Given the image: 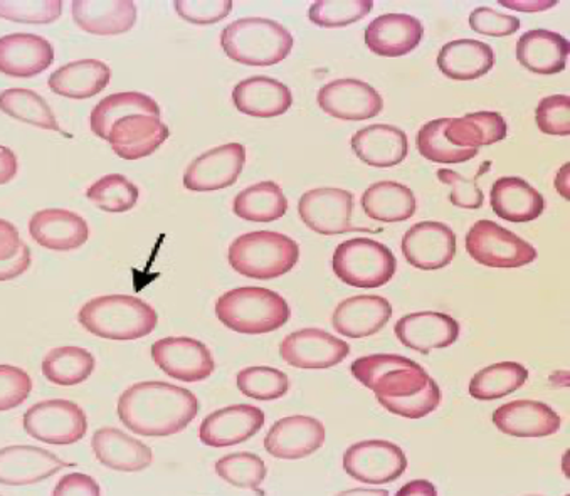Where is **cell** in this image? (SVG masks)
<instances>
[{
    "label": "cell",
    "mask_w": 570,
    "mask_h": 496,
    "mask_svg": "<svg viewBox=\"0 0 570 496\" xmlns=\"http://www.w3.org/2000/svg\"><path fill=\"white\" fill-rule=\"evenodd\" d=\"M351 370L395 416L421 419L440 406V387L420 364L407 357L391 354L362 357L352 364Z\"/></svg>",
    "instance_id": "cell-1"
},
{
    "label": "cell",
    "mask_w": 570,
    "mask_h": 496,
    "mask_svg": "<svg viewBox=\"0 0 570 496\" xmlns=\"http://www.w3.org/2000/svg\"><path fill=\"white\" fill-rule=\"evenodd\" d=\"M199 400L190 390L167 383H138L118 400V417L131 433L145 438H167L196 419Z\"/></svg>",
    "instance_id": "cell-2"
},
{
    "label": "cell",
    "mask_w": 570,
    "mask_h": 496,
    "mask_svg": "<svg viewBox=\"0 0 570 496\" xmlns=\"http://www.w3.org/2000/svg\"><path fill=\"white\" fill-rule=\"evenodd\" d=\"M85 330L108 340H137L157 327V311L137 297L107 295L94 298L78 314Z\"/></svg>",
    "instance_id": "cell-3"
},
{
    "label": "cell",
    "mask_w": 570,
    "mask_h": 496,
    "mask_svg": "<svg viewBox=\"0 0 570 496\" xmlns=\"http://www.w3.org/2000/svg\"><path fill=\"white\" fill-rule=\"evenodd\" d=\"M220 46L233 61L273 66L285 61L293 49L288 29L272 19H237L220 32Z\"/></svg>",
    "instance_id": "cell-4"
},
{
    "label": "cell",
    "mask_w": 570,
    "mask_h": 496,
    "mask_svg": "<svg viewBox=\"0 0 570 496\" xmlns=\"http://www.w3.org/2000/svg\"><path fill=\"white\" fill-rule=\"evenodd\" d=\"M216 315L237 334L259 335L282 328L292 311L282 295L266 288L246 287L224 294L217 300Z\"/></svg>",
    "instance_id": "cell-5"
},
{
    "label": "cell",
    "mask_w": 570,
    "mask_h": 496,
    "mask_svg": "<svg viewBox=\"0 0 570 496\" xmlns=\"http://www.w3.org/2000/svg\"><path fill=\"white\" fill-rule=\"evenodd\" d=\"M298 259V245L288 236L273 231L239 236L229 248V265L246 278H279L292 271Z\"/></svg>",
    "instance_id": "cell-6"
},
{
    "label": "cell",
    "mask_w": 570,
    "mask_h": 496,
    "mask_svg": "<svg viewBox=\"0 0 570 496\" xmlns=\"http://www.w3.org/2000/svg\"><path fill=\"white\" fill-rule=\"evenodd\" d=\"M335 275L355 288H381L391 281L397 261L387 246L374 239L355 238L342 242L334 252Z\"/></svg>",
    "instance_id": "cell-7"
},
{
    "label": "cell",
    "mask_w": 570,
    "mask_h": 496,
    "mask_svg": "<svg viewBox=\"0 0 570 496\" xmlns=\"http://www.w3.org/2000/svg\"><path fill=\"white\" fill-rule=\"evenodd\" d=\"M24 429L46 445H75L87 436V414L71 400H45L24 414Z\"/></svg>",
    "instance_id": "cell-8"
},
{
    "label": "cell",
    "mask_w": 570,
    "mask_h": 496,
    "mask_svg": "<svg viewBox=\"0 0 570 496\" xmlns=\"http://www.w3.org/2000/svg\"><path fill=\"white\" fill-rule=\"evenodd\" d=\"M466 251L490 268H520L535 261L532 245L492 221H478L466 235Z\"/></svg>",
    "instance_id": "cell-9"
},
{
    "label": "cell",
    "mask_w": 570,
    "mask_h": 496,
    "mask_svg": "<svg viewBox=\"0 0 570 496\" xmlns=\"http://www.w3.org/2000/svg\"><path fill=\"white\" fill-rule=\"evenodd\" d=\"M151 357L158 369L183 383H200L216 369L209 348L189 337L160 338L151 345Z\"/></svg>",
    "instance_id": "cell-10"
},
{
    "label": "cell",
    "mask_w": 570,
    "mask_h": 496,
    "mask_svg": "<svg viewBox=\"0 0 570 496\" xmlns=\"http://www.w3.org/2000/svg\"><path fill=\"white\" fill-rule=\"evenodd\" d=\"M279 354L286 364L296 369L322 370L344 363L351 347L327 331L303 328L282 341Z\"/></svg>",
    "instance_id": "cell-11"
},
{
    "label": "cell",
    "mask_w": 570,
    "mask_h": 496,
    "mask_svg": "<svg viewBox=\"0 0 570 496\" xmlns=\"http://www.w3.org/2000/svg\"><path fill=\"white\" fill-rule=\"evenodd\" d=\"M344 468L352 478L368 485L395 482L407 469V458L389 442H362L345 452Z\"/></svg>",
    "instance_id": "cell-12"
},
{
    "label": "cell",
    "mask_w": 570,
    "mask_h": 496,
    "mask_svg": "<svg viewBox=\"0 0 570 496\" xmlns=\"http://www.w3.org/2000/svg\"><path fill=\"white\" fill-rule=\"evenodd\" d=\"M298 212L306 228L322 236L345 235L352 231L354 196L348 190L313 189L303 194Z\"/></svg>",
    "instance_id": "cell-13"
},
{
    "label": "cell",
    "mask_w": 570,
    "mask_h": 496,
    "mask_svg": "<svg viewBox=\"0 0 570 496\" xmlns=\"http://www.w3.org/2000/svg\"><path fill=\"white\" fill-rule=\"evenodd\" d=\"M246 163L243 143H226L197 157L184 173V187L194 192H213L234 186Z\"/></svg>",
    "instance_id": "cell-14"
},
{
    "label": "cell",
    "mask_w": 570,
    "mask_h": 496,
    "mask_svg": "<svg viewBox=\"0 0 570 496\" xmlns=\"http://www.w3.org/2000/svg\"><path fill=\"white\" fill-rule=\"evenodd\" d=\"M318 107L338 120L362 121L377 117L384 108L381 95L361 80H335L320 88Z\"/></svg>",
    "instance_id": "cell-15"
},
{
    "label": "cell",
    "mask_w": 570,
    "mask_h": 496,
    "mask_svg": "<svg viewBox=\"0 0 570 496\" xmlns=\"http://www.w3.org/2000/svg\"><path fill=\"white\" fill-rule=\"evenodd\" d=\"M265 413L248 404L224 407L209 414L200 424V442L210 448H229L248 442L262 431Z\"/></svg>",
    "instance_id": "cell-16"
},
{
    "label": "cell",
    "mask_w": 570,
    "mask_h": 496,
    "mask_svg": "<svg viewBox=\"0 0 570 496\" xmlns=\"http://www.w3.org/2000/svg\"><path fill=\"white\" fill-rule=\"evenodd\" d=\"M402 252L414 268L433 271L450 265L456 255V236L443 222L414 225L402 238Z\"/></svg>",
    "instance_id": "cell-17"
},
{
    "label": "cell",
    "mask_w": 570,
    "mask_h": 496,
    "mask_svg": "<svg viewBox=\"0 0 570 496\" xmlns=\"http://www.w3.org/2000/svg\"><path fill=\"white\" fill-rule=\"evenodd\" d=\"M325 428L315 417L289 416L276 420L265 438V448L278 459H302L318 452Z\"/></svg>",
    "instance_id": "cell-18"
},
{
    "label": "cell",
    "mask_w": 570,
    "mask_h": 496,
    "mask_svg": "<svg viewBox=\"0 0 570 496\" xmlns=\"http://www.w3.org/2000/svg\"><path fill=\"white\" fill-rule=\"evenodd\" d=\"M69 466L75 465L36 446H8L0 449V485H36Z\"/></svg>",
    "instance_id": "cell-19"
},
{
    "label": "cell",
    "mask_w": 570,
    "mask_h": 496,
    "mask_svg": "<svg viewBox=\"0 0 570 496\" xmlns=\"http://www.w3.org/2000/svg\"><path fill=\"white\" fill-rule=\"evenodd\" d=\"M169 135V127L160 118L131 115L114 125L108 141L120 159L138 160L151 156Z\"/></svg>",
    "instance_id": "cell-20"
},
{
    "label": "cell",
    "mask_w": 570,
    "mask_h": 496,
    "mask_svg": "<svg viewBox=\"0 0 570 496\" xmlns=\"http://www.w3.org/2000/svg\"><path fill=\"white\" fill-rule=\"evenodd\" d=\"M55 61L48 39L28 32L0 38V73L11 78H35Z\"/></svg>",
    "instance_id": "cell-21"
},
{
    "label": "cell",
    "mask_w": 570,
    "mask_h": 496,
    "mask_svg": "<svg viewBox=\"0 0 570 496\" xmlns=\"http://www.w3.org/2000/svg\"><path fill=\"white\" fill-rule=\"evenodd\" d=\"M32 239L51 251H72L90 238V229L81 216L68 209H42L29 221Z\"/></svg>",
    "instance_id": "cell-22"
},
{
    "label": "cell",
    "mask_w": 570,
    "mask_h": 496,
    "mask_svg": "<svg viewBox=\"0 0 570 496\" xmlns=\"http://www.w3.org/2000/svg\"><path fill=\"white\" fill-rule=\"evenodd\" d=\"M493 424L513 438H546L559 431L560 417L547 404L513 400L493 413Z\"/></svg>",
    "instance_id": "cell-23"
},
{
    "label": "cell",
    "mask_w": 570,
    "mask_h": 496,
    "mask_svg": "<svg viewBox=\"0 0 570 496\" xmlns=\"http://www.w3.org/2000/svg\"><path fill=\"white\" fill-rule=\"evenodd\" d=\"M395 337L413 350L430 354L434 348L453 345L460 337V325L450 315L421 311L402 317L395 324Z\"/></svg>",
    "instance_id": "cell-24"
},
{
    "label": "cell",
    "mask_w": 570,
    "mask_h": 496,
    "mask_svg": "<svg viewBox=\"0 0 570 496\" xmlns=\"http://www.w3.org/2000/svg\"><path fill=\"white\" fill-rule=\"evenodd\" d=\"M423 36V24L413 16L384 14L365 29V44L374 54L401 58L414 51Z\"/></svg>",
    "instance_id": "cell-25"
},
{
    "label": "cell",
    "mask_w": 570,
    "mask_h": 496,
    "mask_svg": "<svg viewBox=\"0 0 570 496\" xmlns=\"http://www.w3.org/2000/svg\"><path fill=\"white\" fill-rule=\"evenodd\" d=\"M71 11L76 24L95 36L124 34L137 21L131 0H75Z\"/></svg>",
    "instance_id": "cell-26"
},
{
    "label": "cell",
    "mask_w": 570,
    "mask_h": 496,
    "mask_svg": "<svg viewBox=\"0 0 570 496\" xmlns=\"http://www.w3.org/2000/svg\"><path fill=\"white\" fill-rule=\"evenodd\" d=\"M352 150L358 160L377 169L399 166L407 157V135L392 125H371L352 137Z\"/></svg>",
    "instance_id": "cell-27"
},
{
    "label": "cell",
    "mask_w": 570,
    "mask_h": 496,
    "mask_svg": "<svg viewBox=\"0 0 570 496\" xmlns=\"http://www.w3.org/2000/svg\"><path fill=\"white\" fill-rule=\"evenodd\" d=\"M392 317V307L385 298L361 295L342 301L334 311L335 330L348 338H364L377 334Z\"/></svg>",
    "instance_id": "cell-28"
},
{
    "label": "cell",
    "mask_w": 570,
    "mask_h": 496,
    "mask_svg": "<svg viewBox=\"0 0 570 496\" xmlns=\"http://www.w3.org/2000/svg\"><path fill=\"white\" fill-rule=\"evenodd\" d=\"M91 448L98 462L115 472H144L154 463V453L147 445L117 428L98 429Z\"/></svg>",
    "instance_id": "cell-29"
},
{
    "label": "cell",
    "mask_w": 570,
    "mask_h": 496,
    "mask_svg": "<svg viewBox=\"0 0 570 496\" xmlns=\"http://www.w3.org/2000/svg\"><path fill=\"white\" fill-rule=\"evenodd\" d=\"M233 101L240 113L249 117L273 118L292 108V91L282 81L268 77H253L236 85Z\"/></svg>",
    "instance_id": "cell-30"
},
{
    "label": "cell",
    "mask_w": 570,
    "mask_h": 496,
    "mask_svg": "<svg viewBox=\"0 0 570 496\" xmlns=\"http://www.w3.org/2000/svg\"><path fill=\"white\" fill-rule=\"evenodd\" d=\"M111 80L110 66L98 59H81L56 69L49 77V88L59 97L88 100L105 90Z\"/></svg>",
    "instance_id": "cell-31"
},
{
    "label": "cell",
    "mask_w": 570,
    "mask_h": 496,
    "mask_svg": "<svg viewBox=\"0 0 570 496\" xmlns=\"http://www.w3.org/2000/svg\"><path fill=\"white\" fill-rule=\"evenodd\" d=\"M569 41L557 32L533 29L517 42V59L535 75L562 73L569 59Z\"/></svg>",
    "instance_id": "cell-32"
},
{
    "label": "cell",
    "mask_w": 570,
    "mask_h": 496,
    "mask_svg": "<svg viewBox=\"0 0 570 496\" xmlns=\"http://www.w3.org/2000/svg\"><path fill=\"white\" fill-rule=\"evenodd\" d=\"M492 209L509 222H532L542 216L546 200L539 190L519 177H503L492 187Z\"/></svg>",
    "instance_id": "cell-33"
},
{
    "label": "cell",
    "mask_w": 570,
    "mask_h": 496,
    "mask_svg": "<svg viewBox=\"0 0 570 496\" xmlns=\"http://www.w3.org/2000/svg\"><path fill=\"white\" fill-rule=\"evenodd\" d=\"M441 73L451 80L471 81L484 77L495 66V52L490 46L474 39L448 42L440 54Z\"/></svg>",
    "instance_id": "cell-34"
},
{
    "label": "cell",
    "mask_w": 570,
    "mask_h": 496,
    "mask_svg": "<svg viewBox=\"0 0 570 496\" xmlns=\"http://www.w3.org/2000/svg\"><path fill=\"white\" fill-rule=\"evenodd\" d=\"M362 209L379 222H402L416 215L417 200L410 187L392 180L372 183L362 196Z\"/></svg>",
    "instance_id": "cell-35"
},
{
    "label": "cell",
    "mask_w": 570,
    "mask_h": 496,
    "mask_svg": "<svg viewBox=\"0 0 570 496\" xmlns=\"http://www.w3.org/2000/svg\"><path fill=\"white\" fill-rule=\"evenodd\" d=\"M444 135L451 146L478 150L505 140L507 123L502 115L495 111H480L463 118H450Z\"/></svg>",
    "instance_id": "cell-36"
},
{
    "label": "cell",
    "mask_w": 570,
    "mask_h": 496,
    "mask_svg": "<svg viewBox=\"0 0 570 496\" xmlns=\"http://www.w3.org/2000/svg\"><path fill=\"white\" fill-rule=\"evenodd\" d=\"M234 215L249 222H273L288 210V200L282 187L272 180L240 190L234 199Z\"/></svg>",
    "instance_id": "cell-37"
},
{
    "label": "cell",
    "mask_w": 570,
    "mask_h": 496,
    "mask_svg": "<svg viewBox=\"0 0 570 496\" xmlns=\"http://www.w3.org/2000/svg\"><path fill=\"white\" fill-rule=\"evenodd\" d=\"M131 115H150V117L160 118V107L154 98L137 91L110 95L91 111V131L97 137L108 140L114 125Z\"/></svg>",
    "instance_id": "cell-38"
},
{
    "label": "cell",
    "mask_w": 570,
    "mask_h": 496,
    "mask_svg": "<svg viewBox=\"0 0 570 496\" xmlns=\"http://www.w3.org/2000/svg\"><path fill=\"white\" fill-rule=\"evenodd\" d=\"M95 357L81 347L52 348L42 360V374L56 386H78L94 374Z\"/></svg>",
    "instance_id": "cell-39"
},
{
    "label": "cell",
    "mask_w": 570,
    "mask_h": 496,
    "mask_svg": "<svg viewBox=\"0 0 570 496\" xmlns=\"http://www.w3.org/2000/svg\"><path fill=\"white\" fill-rule=\"evenodd\" d=\"M529 379V370L517 363H500L480 370L471 379L470 394L478 400H495L515 393Z\"/></svg>",
    "instance_id": "cell-40"
},
{
    "label": "cell",
    "mask_w": 570,
    "mask_h": 496,
    "mask_svg": "<svg viewBox=\"0 0 570 496\" xmlns=\"http://www.w3.org/2000/svg\"><path fill=\"white\" fill-rule=\"evenodd\" d=\"M0 111L42 130L61 131L51 107L36 91L11 88L0 93Z\"/></svg>",
    "instance_id": "cell-41"
},
{
    "label": "cell",
    "mask_w": 570,
    "mask_h": 496,
    "mask_svg": "<svg viewBox=\"0 0 570 496\" xmlns=\"http://www.w3.org/2000/svg\"><path fill=\"white\" fill-rule=\"evenodd\" d=\"M450 118L430 121L417 133V150L424 159L438 163H461L474 159L476 149H460L448 141L446 131Z\"/></svg>",
    "instance_id": "cell-42"
},
{
    "label": "cell",
    "mask_w": 570,
    "mask_h": 496,
    "mask_svg": "<svg viewBox=\"0 0 570 496\" xmlns=\"http://www.w3.org/2000/svg\"><path fill=\"white\" fill-rule=\"evenodd\" d=\"M88 199L97 204L105 212H127L137 206L140 190L127 177L120 173H110L101 177L87 190Z\"/></svg>",
    "instance_id": "cell-43"
},
{
    "label": "cell",
    "mask_w": 570,
    "mask_h": 496,
    "mask_svg": "<svg viewBox=\"0 0 570 496\" xmlns=\"http://www.w3.org/2000/svg\"><path fill=\"white\" fill-rule=\"evenodd\" d=\"M372 0H318L308 9V19L320 28H345L371 14Z\"/></svg>",
    "instance_id": "cell-44"
},
{
    "label": "cell",
    "mask_w": 570,
    "mask_h": 496,
    "mask_svg": "<svg viewBox=\"0 0 570 496\" xmlns=\"http://www.w3.org/2000/svg\"><path fill=\"white\" fill-rule=\"evenodd\" d=\"M219 478L236 488H248L259 493V485L266 478V465L253 453H234L216 463Z\"/></svg>",
    "instance_id": "cell-45"
},
{
    "label": "cell",
    "mask_w": 570,
    "mask_h": 496,
    "mask_svg": "<svg viewBox=\"0 0 570 496\" xmlns=\"http://www.w3.org/2000/svg\"><path fill=\"white\" fill-rule=\"evenodd\" d=\"M237 389L256 400H275L289 389L288 376L273 367H249L237 374Z\"/></svg>",
    "instance_id": "cell-46"
},
{
    "label": "cell",
    "mask_w": 570,
    "mask_h": 496,
    "mask_svg": "<svg viewBox=\"0 0 570 496\" xmlns=\"http://www.w3.org/2000/svg\"><path fill=\"white\" fill-rule=\"evenodd\" d=\"M61 12V0H0V18L21 24H51Z\"/></svg>",
    "instance_id": "cell-47"
},
{
    "label": "cell",
    "mask_w": 570,
    "mask_h": 496,
    "mask_svg": "<svg viewBox=\"0 0 570 496\" xmlns=\"http://www.w3.org/2000/svg\"><path fill=\"white\" fill-rule=\"evenodd\" d=\"M535 121L543 133L557 137L570 135V98L567 95L543 98L537 107Z\"/></svg>",
    "instance_id": "cell-48"
},
{
    "label": "cell",
    "mask_w": 570,
    "mask_h": 496,
    "mask_svg": "<svg viewBox=\"0 0 570 496\" xmlns=\"http://www.w3.org/2000/svg\"><path fill=\"white\" fill-rule=\"evenodd\" d=\"M230 0H176L174 8L190 24H216L233 11Z\"/></svg>",
    "instance_id": "cell-49"
},
{
    "label": "cell",
    "mask_w": 570,
    "mask_h": 496,
    "mask_svg": "<svg viewBox=\"0 0 570 496\" xmlns=\"http://www.w3.org/2000/svg\"><path fill=\"white\" fill-rule=\"evenodd\" d=\"M31 390L32 380L26 370L14 366H0V413L24 404Z\"/></svg>",
    "instance_id": "cell-50"
},
{
    "label": "cell",
    "mask_w": 570,
    "mask_h": 496,
    "mask_svg": "<svg viewBox=\"0 0 570 496\" xmlns=\"http://www.w3.org/2000/svg\"><path fill=\"white\" fill-rule=\"evenodd\" d=\"M470 26L478 34L505 38V36H512L519 31L520 21L512 16L497 12L492 8H478L471 12Z\"/></svg>",
    "instance_id": "cell-51"
},
{
    "label": "cell",
    "mask_w": 570,
    "mask_h": 496,
    "mask_svg": "<svg viewBox=\"0 0 570 496\" xmlns=\"http://www.w3.org/2000/svg\"><path fill=\"white\" fill-rule=\"evenodd\" d=\"M438 179L451 187L450 200L453 206L461 209L476 210L483 206V192L478 187L476 180L464 179L453 170L441 169Z\"/></svg>",
    "instance_id": "cell-52"
},
{
    "label": "cell",
    "mask_w": 570,
    "mask_h": 496,
    "mask_svg": "<svg viewBox=\"0 0 570 496\" xmlns=\"http://www.w3.org/2000/svg\"><path fill=\"white\" fill-rule=\"evenodd\" d=\"M55 496H100L101 489L91 476L83 473H71L62 476L61 482L56 485Z\"/></svg>",
    "instance_id": "cell-53"
},
{
    "label": "cell",
    "mask_w": 570,
    "mask_h": 496,
    "mask_svg": "<svg viewBox=\"0 0 570 496\" xmlns=\"http://www.w3.org/2000/svg\"><path fill=\"white\" fill-rule=\"evenodd\" d=\"M31 266V249L22 242L18 255L8 261H0V281H9V279L18 278L24 275Z\"/></svg>",
    "instance_id": "cell-54"
},
{
    "label": "cell",
    "mask_w": 570,
    "mask_h": 496,
    "mask_svg": "<svg viewBox=\"0 0 570 496\" xmlns=\"http://www.w3.org/2000/svg\"><path fill=\"white\" fill-rule=\"evenodd\" d=\"M21 236L12 222L0 219V261L14 258L21 249Z\"/></svg>",
    "instance_id": "cell-55"
},
{
    "label": "cell",
    "mask_w": 570,
    "mask_h": 496,
    "mask_svg": "<svg viewBox=\"0 0 570 496\" xmlns=\"http://www.w3.org/2000/svg\"><path fill=\"white\" fill-rule=\"evenodd\" d=\"M18 173V157L8 147L0 146V186L11 182Z\"/></svg>",
    "instance_id": "cell-56"
},
{
    "label": "cell",
    "mask_w": 570,
    "mask_h": 496,
    "mask_svg": "<svg viewBox=\"0 0 570 496\" xmlns=\"http://www.w3.org/2000/svg\"><path fill=\"white\" fill-rule=\"evenodd\" d=\"M402 495H428V496H436V488L431 485L430 482H413L410 485L402 486L401 492H399V496Z\"/></svg>",
    "instance_id": "cell-57"
},
{
    "label": "cell",
    "mask_w": 570,
    "mask_h": 496,
    "mask_svg": "<svg viewBox=\"0 0 570 496\" xmlns=\"http://www.w3.org/2000/svg\"><path fill=\"white\" fill-rule=\"evenodd\" d=\"M557 2H533V4H530V2H515V0H512V2H507V0H502V6H507L509 9H515V11H546V9L552 8V6H556Z\"/></svg>",
    "instance_id": "cell-58"
}]
</instances>
